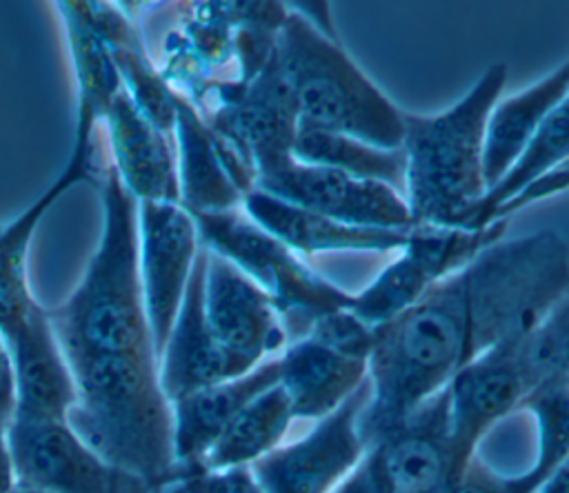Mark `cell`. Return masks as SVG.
I'll return each mask as SVG.
<instances>
[{
	"label": "cell",
	"instance_id": "obj_1",
	"mask_svg": "<svg viewBox=\"0 0 569 493\" xmlns=\"http://www.w3.org/2000/svg\"><path fill=\"white\" fill-rule=\"evenodd\" d=\"M569 286V247L536 231L487 247L416 304L373 329L360 435L378 444L480 353L536 326Z\"/></svg>",
	"mask_w": 569,
	"mask_h": 493
},
{
	"label": "cell",
	"instance_id": "obj_2",
	"mask_svg": "<svg viewBox=\"0 0 569 493\" xmlns=\"http://www.w3.org/2000/svg\"><path fill=\"white\" fill-rule=\"evenodd\" d=\"M76 400L69 426L113 469L151 493L184 480L173 449V409L156 355H82L67 360Z\"/></svg>",
	"mask_w": 569,
	"mask_h": 493
},
{
	"label": "cell",
	"instance_id": "obj_3",
	"mask_svg": "<svg viewBox=\"0 0 569 493\" xmlns=\"http://www.w3.org/2000/svg\"><path fill=\"white\" fill-rule=\"evenodd\" d=\"M102 229L71 295L47 309L64 360L82 355H156L138 266V200L109 164L98 184Z\"/></svg>",
	"mask_w": 569,
	"mask_h": 493
},
{
	"label": "cell",
	"instance_id": "obj_4",
	"mask_svg": "<svg viewBox=\"0 0 569 493\" xmlns=\"http://www.w3.org/2000/svg\"><path fill=\"white\" fill-rule=\"evenodd\" d=\"M507 76V64H491L453 107L431 115L405 111L402 198L413 227L469 229L487 195L485 127Z\"/></svg>",
	"mask_w": 569,
	"mask_h": 493
},
{
	"label": "cell",
	"instance_id": "obj_5",
	"mask_svg": "<svg viewBox=\"0 0 569 493\" xmlns=\"http://www.w3.org/2000/svg\"><path fill=\"white\" fill-rule=\"evenodd\" d=\"M276 60L293 95L298 129L331 131L382 149L402 147L405 111L336 40L298 13L287 11L278 29Z\"/></svg>",
	"mask_w": 569,
	"mask_h": 493
},
{
	"label": "cell",
	"instance_id": "obj_6",
	"mask_svg": "<svg viewBox=\"0 0 569 493\" xmlns=\"http://www.w3.org/2000/svg\"><path fill=\"white\" fill-rule=\"evenodd\" d=\"M200 244L251 278L271 300L284 333L305 338L325 313L349 309L347 293L309 269L293 249L258 227L240 207L220 213H191Z\"/></svg>",
	"mask_w": 569,
	"mask_h": 493
},
{
	"label": "cell",
	"instance_id": "obj_7",
	"mask_svg": "<svg viewBox=\"0 0 569 493\" xmlns=\"http://www.w3.org/2000/svg\"><path fill=\"white\" fill-rule=\"evenodd\" d=\"M533 329H520L500 340L449 382V429L458 473L485 433L520 411L522 400L547 378L533 355Z\"/></svg>",
	"mask_w": 569,
	"mask_h": 493
},
{
	"label": "cell",
	"instance_id": "obj_8",
	"mask_svg": "<svg viewBox=\"0 0 569 493\" xmlns=\"http://www.w3.org/2000/svg\"><path fill=\"white\" fill-rule=\"evenodd\" d=\"M507 220L482 229L413 227L402 255L365 291L353 295L349 311L371 329L393 320L416 304L436 282L460 271L487 247L502 240Z\"/></svg>",
	"mask_w": 569,
	"mask_h": 493
},
{
	"label": "cell",
	"instance_id": "obj_9",
	"mask_svg": "<svg viewBox=\"0 0 569 493\" xmlns=\"http://www.w3.org/2000/svg\"><path fill=\"white\" fill-rule=\"evenodd\" d=\"M7 442L16 486L40 493H151L102 460L67 420L11 417Z\"/></svg>",
	"mask_w": 569,
	"mask_h": 493
},
{
	"label": "cell",
	"instance_id": "obj_10",
	"mask_svg": "<svg viewBox=\"0 0 569 493\" xmlns=\"http://www.w3.org/2000/svg\"><path fill=\"white\" fill-rule=\"evenodd\" d=\"M369 400V380L313 429L280 444L249 469L264 493H331L365 457L360 413Z\"/></svg>",
	"mask_w": 569,
	"mask_h": 493
},
{
	"label": "cell",
	"instance_id": "obj_11",
	"mask_svg": "<svg viewBox=\"0 0 569 493\" xmlns=\"http://www.w3.org/2000/svg\"><path fill=\"white\" fill-rule=\"evenodd\" d=\"M220 107L207 124L224 138L260 175L293 158L298 115L291 89L278 67L276 49L267 67L249 82H222Z\"/></svg>",
	"mask_w": 569,
	"mask_h": 493
},
{
	"label": "cell",
	"instance_id": "obj_12",
	"mask_svg": "<svg viewBox=\"0 0 569 493\" xmlns=\"http://www.w3.org/2000/svg\"><path fill=\"white\" fill-rule=\"evenodd\" d=\"M198 251L196 220L180 202H138V266L156 358L178 318Z\"/></svg>",
	"mask_w": 569,
	"mask_h": 493
},
{
	"label": "cell",
	"instance_id": "obj_13",
	"mask_svg": "<svg viewBox=\"0 0 569 493\" xmlns=\"http://www.w3.org/2000/svg\"><path fill=\"white\" fill-rule=\"evenodd\" d=\"M256 189L351 227L413 229L407 202L396 189L329 167L305 164L296 158L260 175Z\"/></svg>",
	"mask_w": 569,
	"mask_h": 493
},
{
	"label": "cell",
	"instance_id": "obj_14",
	"mask_svg": "<svg viewBox=\"0 0 569 493\" xmlns=\"http://www.w3.org/2000/svg\"><path fill=\"white\" fill-rule=\"evenodd\" d=\"M204 266L207 249L200 244L178 318L158 358L160 386L169 402L258 366L224 349L213 335L204 315Z\"/></svg>",
	"mask_w": 569,
	"mask_h": 493
},
{
	"label": "cell",
	"instance_id": "obj_15",
	"mask_svg": "<svg viewBox=\"0 0 569 493\" xmlns=\"http://www.w3.org/2000/svg\"><path fill=\"white\" fill-rule=\"evenodd\" d=\"M204 315L218 342L260 364L282 351L287 333L269 295L222 255L207 249Z\"/></svg>",
	"mask_w": 569,
	"mask_h": 493
},
{
	"label": "cell",
	"instance_id": "obj_16",
	"mask_svg": "<svg viewBox=\"0 0 569 493\" xmlns=\"http://www.w3.org/2000/svg\"><path fill=\"white\" fill-rule=\"evenodd\" d=\"M16 375V413L27 420H67L76 400L69 364L49 313L36 304L0 331Z\"/></svg>",
	"mask_w": 569,
	"mask_h": 493
},
{
	"label": "cell",
	"instance_id": "obj_17",
	"mask_svg": "<svg viewBox=\"0 0 569 493\" xmlns=\"http://www.w3.org/2000/svg\"><path fill=\"white\" fill-rule=\"evenodd\" d=\"M373 446L380 453L391 493H447L458 475L447 389L416 406Z\"/></svg>",
	"mask_w": 569,
	"mask_h": 493
},
{
	"label": "cell",
	"instance_id": "obj_18",
	"mask_svg": "<svg viewBox=\"0 0 569 493\" xmlns=\"http://www.w3.org/2000/svg\"><path fill=\"white\" fill-rule=\"evenodd\" d=\"M113 169L138 202H180L173 135L151 124L124 87L107 107Z\"/></svg>",
	"mask_w": 569,
	"mask_h": 493
},
{
	"label": "cell",
	"instance_id": "obj_19",
	"mask_svg": "<svg viewBox=\"0 0 569 493\" xmlns=\"http://www.w3.org/2000/svg\"><path fill=\"white\" fill-rule=\"evenodd\" d=\"M278 380L280 364L276 355L262 360L258 366L233 380L193 391L171 402L176 462L184 477L200 471L204 455L236 420V415L260 393L276 386Z\"/></svg>",
	"mask_w": 569,
	"mask_h": 493
},
{
	"label": "cell",
	"instance_id": "obj_20",
	"mask_svg": "<svg viewBox=\"0 0 569 493\" xmlns=\"http://www.w3.org/2000/svg\"><path fill=\"white\" fill-rule=\"evenodd\" d=\"M278 364V384L287 393L293 420H322L369 380L367 360L340 353L309 335L287 344Z\"/></svg>",
	"mask_w": 569,
	"mask_h": 493
},
{
	"label": "cell",
	"instance_id": "obj_21",
	"mask_svg": "<svg viewBox=\"0 0 569 493\" xmlns=\"http://www.w3.org/2000/svg\"><path fill=\"white\" fill-rule=\"evenodd\" d=\"M242 211L267 233L305 255L322 251H393L402 249L411 233V229L351 227L258 189L242 198Z\"/></svg>",
	"mask_w": 569,
	"mask_h": 493
},
{
	"label": "cell",
	"instance_id": "obj_22",
	"mask_svg": "<svg viewBox=\"0 0 569 493\" xmlns=\"http://www.w3.org/2000/svg\"><path fill=\"white\" fill-rule=\"evenodd\" d=\"M569 93V58L529 89L498 100L487 118L482 171L487 191L518 162L549 111Z\"/></svg>",
	"mask_w": 569,
	"mask_h": 493
},
{
	"label": "cell",
	"instance_id": "obj_23",
	"mask_svg": "<svg viewBox=\"0 0 569 493\" xmlns=\"http://www.w3.org/2000/svg\"><path fill=\"white\" fill-rule=\"evenodd\" d=\"M173 144L180 204L189 213H220L242 207V193L220 162L211 127L180 93L176 102Z\"/></svg>",
	"mask_w": 569,
	"mask_h": 493
},
{
	"label": "cell",
	"instance_id": "obj_24",
	"mask_svg": "<svg viewBox=\"0 0 569 493\" xmlns=\"http://www.w3.org/2000/svg\"><path fill=\"white\" fill-rule=\"evenodd\" d=\"M291 422L293 413L282 386L276 384L267 389L224 429V433L204 455L200 471L251 466L280 446Z\"/></svg>",
	"mask_w": 569,
	"mask_h": 493
},
{
	"label": "cell",
	"instance_id": "obj_25",
	"mask_svg": "<svg viewBox=\"0 0 569 493\" xmlns=\"http://www.w3.org/2000/svg\"><path fill=\"white\" fill-rule=\"evenodd\" d=\"M293 158L305 164L329 167L353 175L358 180H373L405 191V155L402 149H382L358 138L320 131L298 129L293 142Z\"/></svg>",
	"mask_w": 569,
	"mask_h": 493
},
{
	"label": "cell",
	"instance_id": "obj_26",
	"mask_svg": "<svg viewBox=\"0 0 569 493\" xmlns=\"http://www.w3.org/2000/svg\"><path fill=\"white\" fill-rule=\"evenodd\" d=\"M565 160H569V93L549 111L538 133L522 151L518 162L507 171V175L487 191L469 222V229H482L491 224V215L498 207L509 202L545 173L560 167Z\"/></svg>",
	"mask_w": 569,
	"mask_h": 493
},
{
	"label": "cell",
	"instance_id": "obj_27",
	"mask_svg": "<svg viewBox=\"0 0 569 493\" xmlns=\"http://www.w3.org/2000/svg\"><path fill=\"white\" fill-rule=\"evenodd\" d=\"M58 9L62 11L73 71L78 78V107L89 109L98 120H102L107 107L122 89L120 73L109 47L82 18L78 2H60Z\"/></svg>",
	"mask_w": 569,
	"mask_h": 493
},
{
	"label": "cell",
	"instance_id": "obj_28",
	"mask_svg": "<svg viewBox=\"0 0 569 493\" xmlns=\"http://www.w3.org/2000/svg\"><path fill=\"white\" fill-rule=\"evenodd\" d=\"M109 51L120 73L122 87L133 100V104L151 124L173 135L178 93L164 82L160 71L151 67V62L144 56L140 38L136 36L129 42L109 47Z\"/></svg>",
	"mask_w": 569,
	"mask_h": 493
},
{
	"label": "cell",
	"instance_id": "obj_29",
	"mask_svg": "<svg viewBox=\"0 0 569 493\" xmlns=\"http://www.w3.org/2000/svg\"><path fill=\"white\" fill-rule=\"evenodd\" d=\"M520 411L538 422V453L531 466L547 477L569 457V375H547L525 400Z\"/></svg>",
	"mask_w": 569,
	"mask_h": 493
},
{
	"label": "cell",
	"instance_id": "obj_30",
	"mask_svg": "<svg viewBox=\"0 0 569 493\" xmlns=\"http://www.w3.org/2000/svg\"><path fill=\"white\" fill-rule=\"evenodd\" d=\"M545 480L547 475L536 466H529L520 475H500L473 453L447 493H538Z\"/></svg>",
	"mask_w": 569,
	"mask_h": 493
},
{
	"label": "cell",
	"instance_id": "obj_31",
	"mask_svg": "<svg viewBox=\"0 0 569 493\" xmlns=\"http://www.w3.org/2000/svg\"><path fill=\"white\" fill-rule=\"evenodd\" d=\"M533 355L547 375H569V286L536 324Z\"/></svg>",
	"mask_w": 569,
	"mask_h": 493
},
{
	"label": "cell",
	"instance_id": "obj_32",
	"mask_svg": "<svg viewBox=\"0 0 569 493\" xmlns=\"http://www.w3.org/2000/svg\"><path fill=\"white\" fill-rule=\"evenodd\" d=\"M307 335L340 353H347L360 360H369V353L373 346V329L362 320H358L349 309L325 313L313 322Z\"/></svg>",
	"mask_w": 569,
	"mask_h": 493
},
{
	"label": "cell",
	"instance_id": "obj_33",
	"mask_svg": "<svg viewBox=\"0 0 569 493\" xmlns=\"http://www.w3.org/2000/svg\"><path fill=\"white\" fill-rule=\"evenodd\" d=\"M178 484L182 493H264L249 466L198 471Z\"/></svg>",
	"mask_w": 569,
	"mask_h": 493
},
{
	"label": "cell",
	"instance_id": "obj_34",
	"mask_svg": "<svg viewBox=\"0 0 569 493\" xmlns=\"http://www.w3.org/2000/svg\"><path fill=\"white\" fill-rule=\"evenodd\" d=\"M569 189V160H565L560 167H556L553 171L545 173L542 178H538L536 182H531L529 187H525L518 195H513L509 202H505L502 207H498L491 215V222L496 220H507L509 213L531 204V202H538V200H545V198H551L556 193H562Z\"/></svg>",
	"mask_w": 569,
	"mask_h": 493
},
{
	"label": "cell",
	"instance_id": "obj_35",
	"mask_svg": "<svg viewBox=\"0 0 569 493\" xmlns=\"http://www.w3.org/2000/svg\"><path fill=\"white\" fill-rule=\"evenodd\" d=\"M331 493H391L378 449L369 446L356 469Z\"/></svg>",
	"mask_w": 569,
	"mask_h": 493
},
{
	"label": "cell",
	"instance_id": "obj_36",
	"mask_svg": "<svg viewBox=\"0 0 569 493\" xmlns=\"http://www.w3.org/2000/svg\"><path fill=\"white\" fill-rule=\"evenodd\" d=\"M16 413V375L11 355L0 335V420H11Z\"/></svg>",
	"mask_w": 569,
	"mask_h": 493
},
{
	"label": "cell",
	"instance_id": "obj_37",
	"mask_svg": "<svg viewBox=\"0 0 569 493\" xmlns=\"http://www.w3.org/2000/svg\"><path fill=\"white\" fill-rule=\"evenodd\" d=\"M7 420H0V493H11L16 489V473L7 442Z\"/></svg>",
	"mask_w": 569,
	"mask_h": 493
},
{
	"label": "cell",
	"instance_id": "obj_38",
	"mask_svg": "<svg viewBox=\"0 0 569 493\" xmlns=\"http://www.w3.org/2000/svg\"><path fill=\"white\" fill-rule=\"evenodd\" d=\"M538 493H569V457L542 482Z\"/></svg>",
	"mask_w": 569,
	"mask_h": 493
},
{
	"label": "cell",
	"instance_id": "obj_39",
	"mask_svg": "<svg viewBox=\"0 0 569 493\" xmlns=\"http://www.w3.org/2000/svg\"><path fill=\"white\" fill-rule=\"evenodd\" d=\"M11 493H40V491H33V489H24V486H16Z\"/></svg>",
	"mask_w": 569,
	"mask_h": 493
},
{
	"label": "cell",
	"instance_id": "obj_40",
	"mask_svg": "<svg viewBox=\"0 0 569 493\" xmlns=\"http://www.w3.org/2000/svg\"><path fill=\"white\" fill-rule=\"evenodd\" d=\"M171 493H182V489H180V484H173V489H171Z\"/></svg>",
	"mask_w": 569,
	"mask_h": 493
},
{
	"label": "cell",
	"instance_id": "obj_41",
	"mask_svg": "<svg viewBox=\"0 0 569 493\" xmlns=\"http://www.w3.org/2000/svg\"><path fill=\"white\" fill-rule=\"evenodd\" d=\"M171 489H173V486H169V489H162V491H158V493H171Z\"/></svg>",
	"mask_w": 569,
	"mask_h": 493
}]
</instances>
